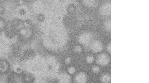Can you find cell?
<instances>
[{
    "label": "cell",
    "mask_w": 149,
    "mask_h": 83,
    "mask_svg": "<svg viewBox=\"0 0 149 83\" xmlns=\"http://www.w3.org/2000/svg\"><path fill=\"white\" fill-rule=\"evenodd\" d=\"M76 71V68L74 67H70L69 68H68V73H69L70 74H73Z\"/></svg>",
    "instance_id": "obj_15"
},
{
    "label": "cell",
    "mask_w": 149,
    "mask_h": 83,
    "mask_svg": "<svg viewBox=\"0 0 149 83\" xmlns=\"http://www.w3.org/2000/svg\"><path fill=\"white\" fill-rule=\"evenodd\" d=\"M109 57L104 53L101 54L98 56L97 58V63L101 66H106L109 62Z\"/></svg>",
    "instance_id": "obj_4"
},
{
    "label": "cell",
    "mask_w": 149,
    "mask_h": 83,
    "mask_svg": "<svg viewBox=\"0 0 149 83\" xmlns=\"http://www.w3.org/2000/svg\"><path fill=\"white\" fill-rule=\"evenodd\" d=\"M99 67L98 66H95L92 67V71L95 73H97L99 71Z\"/></svg>",
    "instance_id": "obj_18"
},
{
    "label": "cell",
    "mask_w": 149,
    "mask_h": 83,
    "mask_svg": "<svg viewBox=\"0 0 149 83\" xmlns=\"http://www.w3.org/2000/svg\"><path fill=\"white\" fill-rule=\"evenodd\" d=\"M10 68V65L7 60L0 59V75L6 74Z\"/></svg>",
    "instance_id": "obj_2"
},
{
    "label": "cell",
    "mask_w": 149,
    "mask_h": 83,
    "mask_svg": "<svg viewBox=\"0 0 149 83\" xmlns=\"http://www.w3.org/2000/svg\"><path fill=\"white\" fill-rule=\"evenodd\" d=\"M35 54L36 53L35 51L31 50H28L24 53L23 58L24 57L25 59H28V60H31L35 57Z\"/></svg>",
    "instance_id": "obj_10"
},
{
    "label": "cell",
    "mask_w": 149,
    "mask_h": 83,
    "mask_svg": "<svg viewBox=\"0 0 149 83\" xmlns=\"http://www.w3.org/2000/svg\"><path fill=\"white\" fill-rule=\"evenodd\" d=\"M100 13L102 15H109L111 14V5L108 4H104L100 8Z\"/></svg>",
    "instance_id": "obj_9"
},
{
    "label": "cell",
    "mask_w": 149,
    "mask_h": 83,
    "mask_svg": "<svg viewBox=\"0 0 149 83\" xmlns=\"http://www.w3.org/2000/svg\"></svg>",
    "instance_id": "obj_22"
},
{
    "label": "cell",
    "mask_w": 149,
    "mask_h": 83,
    "mask_svg": "<svg viewBox=\"0 0 149 83\" xmlns=\"http://www.w3.org/2000/svg\"><path fill=\"white\" fill-rule=\"evenodd\" d=\"M26 12L27 11L26 10V9L23 8H21L19 11V13L21 15H25L26 14Z\"/></svg>",
    "instance_id": "obj_17"
},
{
    "label": "cell",
    "mask_w": 149,
    "mask_h": 83,
    "mask_svg": "<svg viewBox=\"0 0 149 83\" xmlns=\"http://www.w3.org/2000/svg\"><path fill=\"white\" fill-rule=\"evenodd\" d=\"M94 58L92 55H88V56L86 57V61L88 63H92V62L94 61Z\"/></svg>",
    "instance_id": "obj_13"
},
{
    "label": "cell",
    "mask_w": 149,
    "mask_h": 83,
    "mask_svg": "<svg viewBox=\"0 0 149 83\" xmlns=\"http://www.w3.org/2000/svg\"><path fill=\"white\" fill-rule=\"evenodd\" d=\"M104 27L105 29H107L108 31L111 29V22L110 21L107 20L104 23Z\"/></svg>",
    "instance_id": "obj_16"
},
{
    "label": "cell",
    "mask_w": 149,
    "mask_h": 83,
    "mask_svg": "<svg viewBox=\"0 0 149 83\" xmlns=\"http://www.w3.org/2000/svg\"><path fill=\"white\" fill-rule=\"evenodd\" d=\"M70 78L68 74L66 73H62L59 76L58 81L57 83H70Z\"/></svg>",
    "instance_id": "obj_8"
},
{
    "label": "cell",
    "mask_w": 149,
    "mask_h": 83,
    "mask_svg": "<svg viewBox=\"0 0 149 83\" xmlns=\"http://www.w3.org/2000/svg\"><path fill=\"white\" fill-rule=\"evenodd\" d=\"M91 49L95 53H98L102 50V45L101 42L99 41H95L91 44Z\"/></svg>",
    "instance_id": "obj_6"
},
{
    "label": "cell",
    "mask_w": 149,
    "mask_h": 83,
    "mask_svg": "<svg viewBox=\"0 0 149 83\" xmlns=\"http://www.w3.org/2000/svg\"><path fill=\"white\" fill-rule=\"evenodd\" d=\"M88 1V2H87V1H86V2H85V3H86V5H88V6H89L90 7L94 6L95 2H94V1H92V2H91V1Z\"/></svg>",
    "instance_id": "obj_20"
},
{
    "label": "cell",
    "mask_w": 149,
    "mask_h": 83,
    "mask_svg": "<svg viewBox=\"0 0 149 83\" xmlns=\"http://www.w3.org/2000/svg\"><path fill=\"white\" fill-rule=\"evenodd\" d=\"M111 80V77L108 74H105L102 77L101 80L104 83H108Z\"/></svg>",
    "instance_id": "obj_11"
},
{
    "label": "cell",
    "mask_w": 149,
    "mask_h": 83,
    "mask_svg": "<svg viewBox=\"0 0 149 83\" xmlns=\"http://www.w3.org/2000/svg\"><path fill=\"white\" fill-rule=\"evenodd\" d=\"M91 35L88 33H84L80 36L79 41L81 44L84 45H88L89 44L91 40Z\"/></svg>",
    "instance_id": "obj_5"
},
{
    "label": "cell",
    "mask_w": 149,
    "mask_h": 83,
    "mask_svg": "<svg viewBox=\"0 0 149 83\" xmlns=\"http://www.w3.org/2000/svg\"><path fill=\"white\" fill-rule=\"evenodd\" d=\"M24 78L21 74L13 73L9 77V83H24Z\"/></svg>",
    "instance_id": "obj_3"
},
{
    "label": "cell",
    "mask_w": 149,
    "mask_h": 83,
    "mask_svg": "<svg viewBox=\"0 0 149 83\" xmlns=\"http://www.w3.org/2000/svg\"><path fill=\"white\" fill-rule=\"evenodd\" d=\"M87 79L86 74L83 72H80L76 75L74 80L76 83H86Z\"/></svg>",
    "instance_id": "obj_7"
},
{
    "label": "cell",
    "mask_w": 149,
    "mask_h": 83,
    "mask_svg": "<svg viewBox=\"0 0 149 83\" xmlns=\"http://www.w3.org/2000/svg\"><path fill=\"white\" fill-rule=\"evenodd\" d=\"M111 44H109L107 46V50L109 53H111Z\"/></svg>",
    "instance_id": "obj_21"
},
{
    "label": "cell",
    "mask_w": 149,
    "mask_h": 83,
    "mask_svg": "<svg viewBox=\"0 0 149 83\" xmlns=\"http://www.w3.org/2000/svg\"><path fill=\"white\" fill-rule=\"evenodd\" d=\"M71 60H72V59H71V58L70 57H67L65 58L64 62H65L66 64H69L71 62Z\"/></svg>",
    "instance_id": "obj_19"
},
{
    "label": "cell",
    "mask_w": 149,
    "mask_h": 83,
    "mask_svg": "<svg viewBox=\"0 0 149 83\" xmlns=\"http://www.w3.org/2000/svg\"><path fill=\"white\" fill-rule=\"evenodd\" d=\"M74 51L76 53H80L82 51V48L80 45H76L74 48Z\"/></svg>",
    "instance_id": "obj_14"
},
{
    "label": "cell",
    "mask_w": 149,
    "mask_h": 83,
    "mask_svg": "<svg viewBox=\"0 0 149 83\" xmlns=\"http://www.w3.org/2000/svg\"><path fill=\"white\" fill-rule=\"evenodd\" d=\"M18 34L23 39H28L31 37L32 34V30L29 27H22L17 30Z\"/></svg>",
    "instance_id": "obj_1"
},
{
    "label": "cell",
    "mask_w": 149,
    "mask_h": 83,
    "mask_svg": "<svg viewBox=\"0 0 149 83\" xmlns=\"http://www.w3.org/2000/svg\"><path fill=\"white\" fill-rule=\"evenodd\" d=\"M7 24L6 21L3 19L0 18V31H2V30L6 28Z\"/></svg>",
    "instance_id": "obj_12"
}]
</instances>
